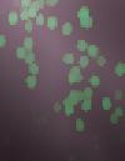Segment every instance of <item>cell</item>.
I'll return each mask as SVG.
<instances>
[{"label":"cell","mask_w":125,"mask_h":161,"mask_svg":"<svg viewBox=\"0 0 125 161\" xmlns=\"http://www.w3.org/2000/svg\"><path fill=\"white\" fill-rule=\"evenodd\" d=\"M80 60H81V66H86V65H88V58L86 56H83Z\"/></svg>","instance_id":"obj_24"},{"label":"cell","mask_w":125,"mask_h":161,"mask_svg":"<svg viewBox=\"0 0 125 161\" xmlns=\"http://www.w3.org/2000/svg\"><path fill=\"white\" fill-rule=\"evenodd\" d=\"M35 5L39 8V9H41V8H44L45 7V0H35Z\"/></svg>","instance_id":"obj_18"},{"label":"cell","mask_w":125,"mask_h":161,"mask_svg":"<svg viewBox=\"0 0 125 161\" xmlns=\"http://www.w3.org/2000/svg\"><path fill=\"white\" fill-rule=\"evenodd\" d=\"M28 54V50L24 49V47H19V49L16 50V56L18 58H25Z\"/></svg>","instance_id":"obj_9"},{"label":"cell","mask_w":125,"mask_h":161,"mask_svg":"<svg viewBox=\"0 0 125 161\" xmlns=\"http://www.w3.org/2000/svg\"><path fill=\"white\" fill-rule=\"evenodd\" d=\"M34 59H35V55L33 52H28L26 56H25V60L28 64H34Z\"/></svg>","instance_id":"obj_12"},{"label":"cell","mask_w":125,"mask_h":161,"mask_svg":"<svg viewBox=\"0 0 125 161\" xmlns=\"http://www.w3.org/2000/svg\"><path fill=\"white\" fill-rule=\"evenodd\" d=\"M88 49V51H89V55L90 56H95L98 54V47L96 46H94V45H91V46H89V47H86Z\"/></svg>","instance_id":"obj_11"},{"label":"cell","mask_w":125,"mask_h":161,"mask_svg":"<svg viewBox=\"0 0 125 161\" xmlns=\"http://www.w3.org/2000/svg\"><path fill=\"white\" fill-rule=\"evenodd\" d=\"M5 44H7V38L4 35H0V47H3Z\"/></svg>","instance_id":"obj_23"},{"label":"cell","mask_w":125,"mask_h":161,"mask_svg":"<svg viewBox=\"0 0 125 161\" xmlns=\"http://www.w3.org/2000/svg\"><path fill=\"white\" fill-rule=\"evenodd\" d=\"M19 19H21L24 21H26V20L30 19V17H29V14H28V9H23L21 10V13L19 15Z\"/></svg>","instance_id":"obj_10"},{"label":"cell","mask_w":125,"mask_h":161,"mask_svg":"<svg viewBox=\"0 0 125 161\" xmlns=\"http://www.w3.org/2000/svg\"><path fill=\"white\" fill-rule=\"evenodd\" d=\"M90 81H91L93 85H99L100 84V79H99L98 76H93L91 79H90Z\"/></svg>","instance_id":"obj_21"},{"label":"cell","mask_w":125,"mask_h":161,"mask_svg":"<svg viewBox=\"0 0 125 161\" xmlns=\"http://www.w3.org/2000/svg\"><path fill=\"white\" fill-rule=\"evenodd\" d=\"M103 101H104V109H110V99L104 98Z\"/></svg>","instance_id":"obj_22"},{"label":"cell","mask_w":125,"mask_h":161,"mask_svg":"<svg viewBox=\"0 0 125 161\" xmlns=\"http://www.w3.org/2000/svg\"><path fill=\"white\" fill-rule=\"evenodd\" d=\"M85 95L90 96V95H91V89H85Z\"/></svg>","instance_id":"obj_27"},{"label":"cell","mask_w":125,"mask_h":161,"mask_svg":"<svg viewBox=\"0 0 125 161\" xmlns=\"http://www.w3.org/2000/svg\"><path fill=\"white\" fill-rule=\"evenodd\" d=\"M58 1L59 0H45V5H48V7H55Z\"/></svg>","instance_id":"obj_20"},{"label":"cell","mask_w":125,"mask_h":161,"mask_svg":"<svg viewBox=\"0 0 125 161\" xmlns=\"http://www.w3.org/2000/svg\"><path fill=\"white\" fill-rule=\"evenodd\" d=\"M25 30L26 31H31L33 30V23L30 20H26L25 21Z\"/></svg>","instance_id":"obj_19"},{"label":"cell","mask_w":125,"mask_h":161,"mask_svg":"<svg viewBox=\"0 0 125 161\" xmlns=\"http://www.w3.org/2000/svg\"><path fill=\"white\" fill-rule=\"evenodd\" d=\"M98 63H99V65H104L105 64V58H99Z\"/></svg>","instance_id":"obj_26"},{"label":"cell","mask_w":125,"mask_h":161,"mask_svg":"<svg viewBox=\"0 0 125 161\" xmlns=\"http://www.w3.org/2000/svg\"><path fill=\"white\" fill-rule=\"evenodd\" d=\"M8 20H9L10 25H16L18 20H19V15H18V13H15V11H11L8 15Z\"/></svg>","instance_id":"obj_3"},{"label":"cell","mask_w":125,"mask_h":161,"mask_svg":"<svg viewBox=\"0 0 125 161\" xmlns=\"http://www.w3.org/2000/svg\"><path fill=\"white\" fill-rule=\"evenodd\" d=\"M80 24L83 28H91L93 26V19L90 16L84 17V19H80Z\"/></svg>","instance_id":"obj_4"},{"label":"cell","mask_w":125,"mask_h":161,"mask_svg":"<svg viewBox=\"0 0 125 161\" xmlns=\"http://www.w3.org/2000/svg\"><path fill=\"white\" fill-rule=\"evenodd\" d=\"M26 84L29 87H34L35 84H37V79H35V75H31V76H29L26 77Z\"/></svg>","instance_id":"obj_8"},{"label":"cell","mask_w":125,"mask_h":161,"mask_svg":"<svg viewBox=\"0 0 125 161\" xmlns=\"http://www.w3.org/2000/svg\"><path fill=\"white\" fill-rule=\"evenodd\" d=\"M29 70H30V73H31L33 75H37V74L39 73V68H38L35 64H30V68H29Z\"/></svg>","instance_id":"obj_14"},{"label":"cell","mask_w":125,"mask_h":161,"mask_svg":"<svg viewBox=\"0 0 125 161\" xmlns=\"http://www.w3.org/2000/svg\"><path fill=\"white\" fill-rule=\"evenodd\" d=\"M21 1V7H23V9H28L29 7L31 5V0H20Z\"/></svg>","instance_id":"obj_16"},{"label":"cell","mask_w":125,"mask_h":161,"mask_svg":"<svg viewBox=\"0 0 125 161\" xmlns=\"http://www.w3.org/2000/svg\"><path fill=\"white\" fill-rule=\"evenodd\" d=\"M44 21H45L44 15H43V14H38V15H37V24H38V25H39V26L44 25Z\"/></svg>","instance_id":"obj_13"},{"label":"cell","mask_w":125,"mask_h":161,"mask_svg":"<svg viewBox=\"0 0 125 161\" xmlns=\"http://www.w3.org/2000/svg\"><path fill=\"white\" fill-rule=\"evenodd\" d=\"M46 21H48V28H49L50 30H54V29L58 28V19L55 16H49Z\"/></svg>","instance_id":"obj_2"},{"label":"cell","mask_w":125,"mask_h":161,"mask_svg":"<svg viewBox=\"0 0 125 161\" xmlns=\"http://www.w3.org/2000/svg\"><path fill=\"white\" fill-rule=\"evenodd\" d=\"M83 107H84V109H90V100H88L86 103L83 105Z\"/></svg>","instance_id":"obj_25"},{"label":"cell","mask_w":125,"mask_h":161,"mask_svg":"<svg viewBox=\"0 0 125 161\" xmlns=\"http://www.w3.org/2000/svg\"><path fill=\"white\" fill-rule=\"evenodd\" d=\"M88 16H89V8L83 7L80 9V11L78 13V17L79 19H84V17H88Z\"/></svg>","instance_id":"obj_6"},{"label":"cell","mask_w":125,"mask_h":161,"mask_svg":"<svg viewBox=\"0 0 125 161\" xmlns=\"http://www.w3.org/2000/svg\"><path fill=\"white\" fill-rule=\"evenodd\" d=\"M76 46H78L81 51H84V50L86 49V47H88V45H86V43H85L84 40H80V41H78V45H76Z\"/></svg>","instance_id":"obj_15"},{"label":"cell","mask_w":125,"mask_h":161,"mask_svg":"<svg viewBox=\"0 0 125 161\" xmlns=\"http://www.w3.org/2000/svg\"><path fill=\"white\" fill-rule=\"evenodd\" d=\"M31 47H33V39L31 38H25V40H24V49L31 50Z\"/></svg>","instance_id":"obj_7"},{"label":"cell","mask_w":125,"mask_h":161,"mask_svg":"<svg viewBox=\"0 0 125 161\" xmlns=\"http://www.w3.org/2000/svg\"><path fill=\"white\" fill-rule=\"evenodd\" d=\"M73 60H74V58H73V55H71V54L64 56V63H67V64H71V63H73Z\"/></svg>","instance_id":"obj_17"},{"label":"cell","mask_w":125,"mask_h":161,"mask_svg":"<svg viewBox=\"0 0 125 161\" xmlns=\"http://www.w3.org/2000/svg\"><path fill=\"white\" fill-rule=\"evenodd\" d=\"M61 31H63V35H70L71 31H73V25L70 23H65L61 28Z\"/></svg>","instance_id":"obj_5"},{"label":"cell","mask_w":125,"mask_h":161,"mask_svg":"<svg viewBox=\"0 0 125 161\" xmlns=\"http://www.w3.org/2000/svg\"><path fill=\"white\" fill-rule=\"evenodd\" d=\"M38 10H39V8L35 5V3L33 1L31 3V5L28 8V14H29V17H37V15H38Z\"/></svg>","instance_id":"obj_1"}]
</instances>
